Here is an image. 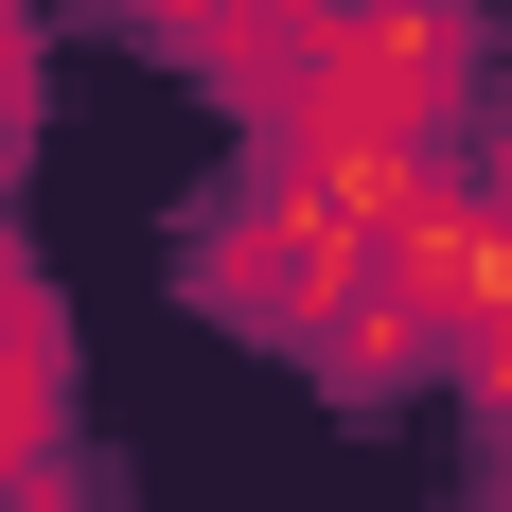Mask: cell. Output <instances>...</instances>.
<instances>
[{
	"instance_id": "3",
	"label": "cell",
	"mask_w": 512,
	"mask_h": 512,
	"mask_svg": "<svg viewBox=\"0 0 512 512\" xmlns=\"http://www.w3.org/2000/svg\"><path fill=\"white\" fill-rule=\"evenodd\" d=\"M18 106H36V71H18V0H0V142H18Z\"/></svg>"
},
{
	"instance_id": "2",
	"label": "cell",
	"mask_w": 512,
	"mask_h": 512,
	"mask_svg": "<svg viewBox=\"0 0 512 512\" xmlns=\"http://www.w3.org/2000/svg\"><path fill=\"white\" fill-rule=\"evenodd\" d=\"M460 389H477V407L512 424V318H495V336H477V354H460Z\"/></svg>"
},
{
	"instance_id": "1",
	"label": "cell",
	"mask_w": 512,
	"mask_h": 512,
	"mask_svg": "<svg viewBox=\"0 0 512 512\" xmlns=\"http://www.w3.org/2000/svg\"><path fill=\"white\" fill-rule=\"evenodd\" d=\"M124 18H142V36H177L195 71H230V89H265V71L301 53V18H318V0H124Z\"/></svg>"
}]
</instances>
